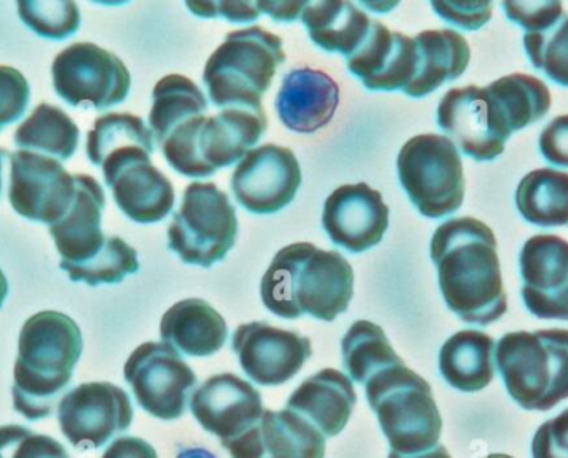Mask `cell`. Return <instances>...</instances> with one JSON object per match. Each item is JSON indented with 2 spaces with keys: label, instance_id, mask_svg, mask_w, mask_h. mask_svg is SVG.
<instances>
[{
  "label": "cell",
  "instance_id": "1",
  "mask_svg": "<svg viewBox=\"0 0 568 458\" xmlns=\"http://www.w3.org/2000/svg\"><path fill=\"white\" fill-rule=\"evenodd\" d=\"M440 293L447 307L464 323L489 326L507 313L494 231L476 218L440 225L430 241Z\"/></svg>",
  "mask_w": 568,
  "mask_h": 458
},
{
  "label": "cell",
  "instance_id": "2",
  "mask_svg": "<svg viewBox=\"0 0 568 458\" xmlns=\"http://www.w3.org/2000/svg\"><path fill=\"white\" fill-rule=\"evenodd\" d=\"M354 294V271L337 251L311 243L284 246L262 279L266 309L283 319H336L346 313Z\"/></svg>",
  "mask_w": 568,
  "mask_h": 458
},
{
  "label": "cell",
  "instance_id": "3",
  "mask_svg": "<svg viewBox=\"0 0 568 458\" xmlns=\"http://www.w3.org/2000/svg\"><path fill=\"white\" fill-rule=\"evenodd\" d=\"M79 324L57 311L29 317L19 336L13 367V409L30 423L52 416L82 356Z\"/></svg>",
  "mask_w": 568,
  "mask_h": 458
},
{
  "label": "cell",
  "instance_id": "4",
  "mask_svg": "<svg viewBox=\"0 0 568 458\" xmlns=\"http://www.w3.org/2000/svg\"><path fill=\"white\" fill-rule=\"evenodd\" d=\"M266 129L268 120L263 106H230L219 115L193 116L160 146L180 175L209 179L245 159L265 136Z\"/></svg>",
  "mask_w": 568,
  "mask_h": 458
},
{
  "label": "cell",
  "instance_id": "5",
  "mask_svg": "<svg viewBox=\"0 0 568 458\" xmlns=\"http://www.w3.org/2000/svg\"><path fill=\"white\" fill-rule=\"evenodd\" d=\"M496 367L517 406L549 413L568 399V329L506 334L496 344Z\"/></svg>",
  "mask_w": 568,
  "mask_h": 458
},
{
  "label": "cell",
  "instance_id": "6",
  "mask_svg": "<svg viewBox=\"0 0 568 458\" xmlns=\"http://www.w3.org/2000/svg\"><path fill=\"white\" fill-rule=\"evenodd\" d=\"M364 386L393 452L417 456L439 446L443 417L433 389L406 364L381 370Z\"/></svg>",
  "mask_w": 568,
  "mask_h": 458
},
{
  "label": "cell",
  "instance_id": "7",
  "mask_svg": "<svg viewBox=\"0 0 568 458\" xmlns=\"http://www.w3.org/2000/svg\"><path fill=\"white\" fill-rule=\"evenodd\" d=\"M284 60L282 39L262 27L226 33L203 72L210 100L220 109L262 106Z\"/></svg>",
  "mask_w": 568,
  "mask_h": 458
},
{
  "label": "cell",
  "instance_id": "8",
  "mask_svg": "<svg viewBox=\"0 0 568 458\" xmlns=\"http://www.w3.org/2000/svg\"><path fill=\"white\" fill-rule=\"evenodd\" d=\"M397 173L410 203L426 218L440 220L463 206L466 195L463 159L447 136L410 139L397 156Z\"/></svg>",
  "mask_w": 568,
  "mask_h": 458
},
{
  "label": "cell",
  "instance_id": "9",
  "mask_svg": "<svg viewBox=\"0 0 568 458\" xmlns=\"http://www.w3.org/2000/svg\"><path fill=\"white\" fill-rule=\"evenodd\" d=\"M239 237V218L229 195L215 183H192L169 228V247L193 266L225 259Z\"/></svg>",
  "mask_w": 568,
  "mask_h": 458
},
{
  "label": "cell",
  "instance_id": "10",
  "mask_svg": "<svg viewBox=\"0 0 568 458\" xmlns=\"http://www.w3.org/2000/svg\"><path fill=\"white\" fill-rule=\"evenodd\" d=\"M437 125L476 162H493L503 155L514 133L506 105L490 85L449 90L437 109Z\"/></svg>",
  "mask_w": 568,
  "mask_h": 458
},
{
  "label": "cell",
  "instance_id": "11",
  "mask_svg": "<svg viewBox=\"0 0 568 458\" xmlns=\"http://www.w3.org/2000/svg\"><path fill=\"white\" fill-rule=\"evenodd\" d=\"M53 89L70 106L105 110L129 96L132 77L125 63L95 43H73L53 60Z\"/></svg>",
  "mask_w": 568,
  "mask_h": 458
},
{
  "label": "cell",
  "instance_id": "12",
  "mask_svg": "<svg viewBox=\"0 0 568 458\" xmlns=\"http://www.w3.org/2000/svg\"><path fill=\"white\" fill-rule=\"evenodd\" d=\"M136 404L160 420H176L186 413L199 379L182 354L165 343H145L123 367Z\"/></svg>",
  "mask_w": 568,
  "mask_h": 458
},
{
  "label": "cell",
  "instance_id": "13",
  "mask_svg": "<svg viewBox=\"0 0 568 458\" xmlns=\"http://www.w3.org/2000/svg\"><path fill=\"white\" fill-rule=\"evenodd\" d=\"M57 419L63 437L75 449H102L132 426V400L122 387L87 383L60 399Z\"/></svg>",
  "mask_w": 568,
  "mask_h": 458
},
{
  "label": "cell",
  "instance_id": "14",
  "mask_svg": "<svg viewBox=\"0 0 568 458\" xmlns=\"http://www.w3.org/2000/svg\"><path fill=\"white\" fill-rule=\"evenodd\" d=\"M75 175L62 163L39 153L10 155L9 202L30 222L53 226L62 222L75 199Z\"/></svg>",
  "mask_w": 568,
  "mask_h": 458
},
{
  "label": "cell",
  "instance_id": "15",
  "mask_svg": "<svg viewBox=\"0 0 568 458\" xmlns=\"http://www.w3.org/2000/svg\"><path fill=\"white\" fill-rule=\"evenodd\" d=\"M153 153L123 150L103 162V179L123 215L139 225L162 222L175 206L172 182L152 163Z\"/></svg>",
  "mask_w": 568,
  "mask_h": 458
},
{
  "label": "cell",
  "instance_id": "16",
  "mask_svg": "<svg viewBox=\"0 0 568 458\" xmlns=\"http://www.w3.org/2000/svg\"><path fill=\"white\" fill-rule=\"evenodd\" d=\"M301 166L290 149L262 145L252 150L233 173L236 202L253 215H275L286 208L301 186Z\"/></svg>",
  "mask_w": 568,
  "mask_h": 458
},
{
  "label": "cell",
  "instance_id": "17",
  "mask_svg": "<svg viewBox=\"0 0 568 458\" xmlns=\"http://www.w3.org/2000/svg\"><path fill=\"white\" fill-rule=\"evenodd\" d=\"M232 347L246 376L265 387L290 383L313 356L307 337L266 323L242 324Z\"/></svg>",
  "mask_w": 568,
  "mask_h": 458
},
{
  "label": "cell",
  "instance_id": "18",
  "mask_svg": "<svg viewBox=\"0 0 568 458\" xmlns=\"http://www.w3.org/2000/svg\"><path fill=\"white\" fill-rule=\"evenodd\" d=\"M523 299L539 319L568 320V243L537 234L520 251Z\"/></svg>",
  "mask_w": 568,
  "mask_h": 458
},
{
  "label": "cell",
  "instance_id": "19",
  "mask_svg": "<svg viewBox=\"0 0 568 458\" xmlns=\"http://www.w3.org/2000/svg\"><path fill=\"white\" fill-rule=\"evenodd\" d=\"M190 409L200 426L222 444L239 439L262 419L263 397L235 374L210 377L193 393Z\"/></svg>",
  "mask_w": 568,
  "mask_h": 458
},
{
  "label": "cell",
  "instance_id": "20",
  "mask_svg": "<svg viewBox=\"0 0 568 458\" xmlns=\"http://www.w3.org/2000/svg\"><path fill=\"white\" fill-rule=\"evenodd\" d=\"M323 228L336 246L364 253L383 241L389 228V206L366 183L343 185L324 203Z\"/></svg>",
  "mask_w": 568,
  "mask_h": 458
},
{
  "label": "cell",
  "instance_id": "21",
  "mask_svg": "<svg viewBox=\"0 0 568 458\" xmlns=\"http://www.w3.org/2000/svg\"><path fill=\"white\" fill-rule=\"evenodd\" d=\"M233 458H324L326 437L300 414L265 410L239 439L222 444Z\"/></svg>",
  "mask_w": 568,
  "mask_h": 458
},
{
  "label": "cell",
  "instance_id": "22",
  "mask_svg": "<svg viewBox=\"0 0 568 458\" xmlns=\"http://www.w3.org/2000/svg\"><path fill=\"white\" fill-rule=\"evenodd\" d=\"M346 62L371 92H404L416 72V42L373 20L366 39Z\"/></svg>",
  "mask_w": 568,
  "mask_h": 458
},
{
  "label": "cell",
  "instance_id": "23",
  "mask_svg": "<svg viewBox=\"0 0 568 458\" xmlns=\"http://www.w3.org/2000/svg\"><path fill=\"white\" fill-rule=\"evenodd\" d=\"M75 199L62 222L50 226V236L55 241L62 261L60 269L67 266H80L92 259L105 247L106 240L102 231V213L105 210V193L95 179L89 175H75Z\"/></svg>",
  "mask_w": 568,
  "mask_h": 458
},
{
  "label": "cell",
  "instance_id": "24",
  "mask_svg": "<svg viewBox=\"0 0 568 458\" xmlns=\"http://www.w3.org/2000/svg\"><path fill=\"white\" fill-rule=\"evenodd\" d=\"M275 105L286 129L307 135L333 120L339 105V86L327 73L301 67L283 77Z\"/></svg>",
  "mask_w": 568,
  "mask_h": 458
},
{
  "label": "cell",
  "instance_id": "25",
  "mask_svg": "<svg viewBox=\"0 0 568 458\" xmlns=\"http://www.w3.org/2000/svg\"><path fill=\"white\" fill-rule=\"evenodd\" d=\"M356 404V390L349 377L336 369H323L294 390L286 409L300 414L331 439L343 432Z\"/></svg>",
  "mask_w": 568,
  "mask_h": 458
},
{
  "label": "cell",
  "instance_id": "26",
  "mask_svg": "<svg viewBox=\"0 0 568 458\" xmlns=\"http://www.w3.org/2000/svg\"><path fill=\"white\" fill-rule=\"evenodd\" d=\"M162 340L180 354L210 357L225 346L229 326L206 301L192 297L173 304L160 323Z\"/></svg>",
  "mask_w": 568,
  "mask_h": 458
},
{
  "label": "cell",
  "instance_id": "27",
  "mask_svg": "<svg viewBox=\"0 0 568 458\" xmlns=\"http://www.w3.org/2000/svg\"><path fill=\"white\" fill-rule=\"evenodd\" d=\"M416 42V72L404 89L413 99H424L444 83L459 79L470 62L467 40L454 30H424L414 37Z\"/></svg>",
  "mask_w": 568,
  "mask_h": 458
},
{
  "label": "cell",
  "instance_id": "28",
  "mask_svg": "<svg viewBox=\"0 0 568 458\" xmlns=\"http://www.w3.org/2000/svg\"><path fill=\"white\" fill-rule=\"evenodd\" d=\"M439 370L450 387L473 394L496 376V340L480 330H460L440 347Z\"/></svg>",
  "mask_w": 568,
  "mask_h": 458
},
{
  "label": "cell",
  "instance_id": "29",
  "mask_svg": "<svg viewBox=\"0 0 568 458\" xmlns=\"http://www.w3.org/2000/svg\"><path fill=\"white\" fill-rule=\"evenodd\" d=\"M311 40L324 52L351 57L366 39L373 20L351 2H306L301 13Z\"/></svg>",
  "mask_w": 568,
  "mask_h": 458
},
{
  "label": "cell",
  "instance_id": "30",
  "mask_svg": "<svg viewBox=\"0 0 568 458\" xmlns=\"http://www.w3.org/2000/svg\"><path fill=\"white\" fill-rule=\"evenodd\" d=\"M516 203L530 225L568 226V173L552 169L530 172L517 189Z\"/></svg>",
  "mask_w": 568,
  "mask_h": 458
},
{
  "label": "cell",
  "instance_id": "31",
  "mask_svg": "<svg viewBox=\"0 0 568 458\" xmlns=\"http://www.w3.org/2000/svg\"><path fill=\"white\" fill-rule=\"evenodd\" d=\"M79 126L59 106L40 103L17 129L13 142L23 152L49 159L70 160L79 146Z\"/></svg>",
  "mask_w": 568,
  "mask_h": 458
},
{
  "label": "cell",
  "instance_id": "32",
  "mask_svg": "<svg viewBox=\"0 0 568 458\" xmlns=\"http://www.w3.org/2000/svg\"><path fill=\"white\" fill-rule=\"evenodd\" d=\"M209 102L196 83L183 75H166L153 89L150 126L155 142L162 145L166 136L193 116L205 115Z\"/></svg>",
  "mask_w": 568,
  "mask_h": 458
},
{
  "label": "cell",
  "instance_id": "33",
  "mask_svg": "<svg viewBox=\"0 0 568 458\" xmlns=\"http://www.w3.org/2000/svg\"><path fill=\"white\" fill-rule=\"evenodd\" d=\"M343 366L354 383L366 384L381 370L404 364L394 353L383 327L371 320H357L341 340Z\"/></svg>",
  "mask_w": 568,
  "mask_h": 458
},
{
  "label": "cell",
  "instance_id": "34",
  "mask_svg": "<svg viewBox=\"0 0 568 458\" xmlns=\"http://www.w3.org/2000/svg\"><path fill=\"white\" fill-rule=\"evenodd\" d=\"M130 149L155 152L152 129L132 113H106L99 116L87 136V156L100 169L106 159Z\"/></svg>",
  "mask_w": 568,
  "mask_h": 458
},
{
  "label": "cell",
  "instance_id": "35",
  "mask_svg": "<svg viewBox=\"0 0 568 458\" xmlns=\"http://www.w3.org/2000/svg\"><path fill=\"white\" fill-rule=\"evenodd\" d=\"M513 120L514 132L540 122L552 105L549 86L526 73H513L490 83Z\"/></svg>",
  "mask_w": 568,
  "mask_h": 458
},
{
  "label": "cell",
  "instance_id": "36",
  "mask_svg": "<svg viewBox=\"0 0 568 458\" xmlns=\"http://www.w3.org/2000/svg\"><path fill=\"white\" fill-rule=\"evenodd\" d=\"M140 269L135 247L126 244L122 237L109 236L105 247L99 254L80 264V266L62 267L73 283H85L89 286L100 284H119L126 276Z\"/></svg>",
  "mask_w": 568,
  "mask_h": 458
},
{
  "label": "cell",
  "instance_id": "37",
  "mask_svg": "<svg viewBox=\"0 0 568 458\" xmlns=\"http://www.w3.org/2000/svg\"><path fill=\"white\" fill-rule=\"evenodd\" d=\"M20 20L47 40H67L80 29V10L70 0H26L17 3Z\"/></svg>",
  "mask_w": 568,
  "mask_h": 458
},
{
  "label": "cell",
  "instance_id": "38",
  "mask_svg": "<svg viewBox=\"0 0 568 458\" xmlns=\"http://www.w3.org/2000/svg\"><path fill=\"white\" fill-rule=\"evenodd\" d=\"M524 47L537 70L568 89V17L544 32L526 33Z\"/></svg>",
  "mask_w": 568,
  "mask_h": 458
},
{
  "label": "cell",
  "instance_id": "39",
  "mask_svg": "<svg viewBox=\"0 0 568 458\" xmlns=\"http://www.w3.org/2000/svg\"><path fill=\"white\" fill-rule=\"evenodd\" d=\"M29 102L30 86L26 77L12 67L0 65V132L26 115Z\"/></svg>",
  "mask_w": 568,
  "mask_h": 458
},
{
  "label": "cell",
  "instance_id": "40",
  "mask_svg": "<svg viewBox=\"0 0 568 458\" xmlns=\"http://www.w3.org/2000/svg\"><path fill=\"white\" fill-rule=\"evenodd\" d=\"M509 20L519 23L526 33L544 32L564 19L562 2H504Z\"/></svg>",
  "mask_w": 568,
  "mask_h": 458
},
{
  "label": "cell",
  "instance_id": "41",
  "mask_svg": "<svg viewBox=\"0 0 568 458\" xmlns=\"http://www.w3.org/2000/svg\"><path fill=\"white\" fill-rule=\"evenodd\" d=\"M532 458H568V409L539 427L532 440Z\"/></svg>",
  "mask_w": 568,
  "mask_h": 458
},
{
  "label": "cell",
  "instance_id": "42",
  "mask_svg": "<svg viewBox=\"0 0 568 458\" xmlns=\"http://www.w3.org/2000/svg\"><path fill=\"white\" fill-rule=\"evenodd\" d=\"M437 16L464 30H477L489 22L493 6L489 2H433Z\"/></svg>",
  "mask_w": 568,
  "mask_h": 458
},
{
  "label": "cell",
  "instance_id": "43",
  "mask_svg": "<svg viewBox=\"0 0 568 458\" xmlns=\"http://www.w3.org/2000/svg\"><path fill=\"white\" fill-rule=\"evenodd\" d=\"M186 7L195 16L205 17V19L223 17L236 23H252L262 16L258 2H189Z\"/></svg>",
  "mask_w": 568,
  "mask_h": 458
},
{
  "label": "cell",
  "instance_id": "44",
  "mask_svg": "<svg viewBox=\"0 0 568 458\" xmlns=\"http://www.w3.org/2000/svg\"><path fill=\"white\" fill-rule=\"evenodd\" d=\"M540 153L547 162L568 169V115L552 120L539 140Z\"/></svg>",
  "mask_w": 568,
  "mask_h": 458
},
{
  "label": "cell",
  "instance_id": "45",
  "mask_svg": "<svg viewBox=\"0 0 568 458\" xmlns=\"http://www.w3.org/2000/svg\"><path fill=\"white\" fill-rule=\"evenodd\" d=\"M10 458H70V456L59 440L32 432L19 446L13 447Z\"/></svg>",
  "mask_w": 568,
  "mask_h": 458
},
{
  "label": "cell",
  "instance_id": "46",
  "mask_svg": "<svg viewBox=\"0 0 568 458\" xmlns=\"http://www.w3.org/2000/svg\"><path fill=\"white\" fill-rule=\"evenodd\" d=\"M102 458H159V454L139 437H120L106 447Z\"/></svg>",
  "mask_w": 568,
  "mask_h": 458
},
{
  "label": "cell",
  "instance_id": "47",
  "mask_svg": "<svg viewBox=\"0 0 568 458\" xmlns=\"http://www.w3.org/2000/svg\"><path fill=\"white\" fill-rule=\"evenodd\" d=\"M258 7L276 22H293L300 13H303L306 2H258Z\"/></svg>",
  "mask_w": 568,
  "mask_h": 458
},
{
  "label": "cell",
  "instance_id": "48",
  "mask_svg": "<svg viewBox=\"0 0 568 458\" xmlns=\"http://www.w3.org/2000/svg\"><path fill=\"white\" fill-rule=\"evenodd\" d=\"M30 434H32V430L22 426L0 427V458H6V456H3L6 450H12L13 447L19 446Z\"/></svg>",
  "mask_w": 568,
  "mask_h": 458
},
{
  "label": "cell",
  "instance_id": "49",
  "mask_svg": "<svg viewBox=\"0 0 568 458\" xmlns=\"http://www.w3.org/2000/svg\"><path fill=\"white\" fill-rule=\"evenodd\" d=\"M387 458H453L450 454L447 452L446 447L437 446L434 449L427 450V452L417 454V456H400V454L393 452L390 450L389 457Z\"/></svg>",
  "mask_w": 568,
  "mask_h": 458
},
{
  "label": "cell",
  "instance_id": "50",
  "mask_svg": "<svg viewBox=\"0 0 568 458\" xmlns=\"http://www.w3.org/2000/svg\"><path fill=\"white\" fill-rule=\"evenodd\" d=\"M176 458H216L206 449H183Z\"/></svg>",
  "mask_w": 568,
  "mask_h": 458
},
{
  "label": "cell",
  "instance_id": "51",
  "mask_svg": "<svg viewBox=\"0 0 568 458\" xmlns=\"http://www.w3.org/2000/svg\"><path fill=\"white\" fill-rule=\"evenodd\" d=\"M7 293H9V283H7V277L3 276L2 269H0V307L6 301Z\"/></svg>",
  "mask_w": 568,
  "mask_h": 458
},
{
  "label": "cell",
  "instance_id": "52",
  "mask_svg": "<svg viewBox=\"0 0 568 458\" xmlns=\"http://www.w3.org/2000/svg\"><path fill=\"white\" fill-rule=\"evenodd\" d=\"M6 156H10L9 153L3 152V150H0V193H2V169L3 160H6Z\"/></svg>",
  "mask_w": 568,
  "mask_h": 458
},
{
  "label": "cell",
  "instance_id": "53",
  "mask_svg": "<svg viewBox=\"0 0 568 458\" xmlns=\"http://www.w3.org/2000/svg\"><path fill=\"white\" fill-rule=\"evenodd\" d=\"M484 458H514V457L506 456V454H490V456H487Z\"/></svg>",
  "mask_w": 568,
  "mask_h": 458
}]
</instances>
